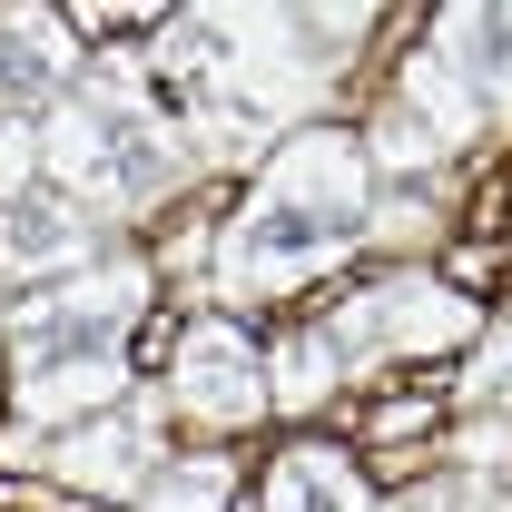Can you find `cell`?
Segmentation results:
<instances>
[{
    "mask_svg": "<svg viewBox=\"0 0 512 512\" xmlns=\"http://www.w3.org/2000/svg\"><path fill=\"white\" fill-rule=\"evenodd\" d=\"M375 40V10H178L148 30L138 79L168 109V128L188 138L197 168H266L296 128H316V109L345 89L355 50Z\"/></svg>",
    "mask_w": 512,
    "mask_h": 512,
    "instance_id": "cell-1",
    "label": "cell"
},
{
    "mask_svg": "<svg viewBox=\"0 0 512 512\" xmlns=\"http://www.w3.org/2000/svg\"><path fill=\"white\" fill-rule=\"evenodd\" d=\"M375 158H365V128H296L266 168L247 178V197L217 217L207 237V306L237 316V306H276L296 286L335 276L345 256L375 247Z\"/></svg>",
    "mask_w": 512,
    "mask_h": 512,
    "instance_id": "cell-2",
    "label": "cell"
},
{
    "mask_svg": "<svg viewBox=\"0 0 512 512\" xmlns=\"http://www.w3.org/2000/svg\"><path fill=\"white\" fill-rule=\"evenodd\" d=\"M148 316V256L109 247L79 276H50L10 306L0 365H10V404L20 434H60L79 414H109L128 384V335Z\"/></svg>",
    "mask_w": 512,
    "mask_h": 512,
    "instance_id": "cell-3",
    "label": "cell"
},
{
    "mask_svg": "<svg viewBox=\"0 0 512 512\" xmlns=\"http://www.w3.org/2000/svg\"><path fill=\"white\" fill-rule=\"evenodd\" d=\"M40 168L60 178L89 217H148L197 178L188 138L168 128V109L148 99L138 60H89V79L60 99V119L40 128Z\"/></svg>",
    "mask_w": 512,
    "mask_h": 512,
    "instance_id": "cell-4",
    "label": "cell"
},
{
    "mask_svg": "<svg viewBox=\"0 0 512 512\" xmlns=\"http://www.w3.org/2000/svg\"><path fill=\"white\" fill-rule=\"evenodd\" d=\"M473 335H483V306H473L463 286L394 266V276H375V286L335 296L316 325H296V335L266 355V384H276V404H286V414H306V404H325L335 384H365L375 365L453 355V345H473Z\"/></svg>",
    "mask_w": 512,
    "mask_h": 512,
    "instance_id": "cell-5",
    "label": "cell"
},
{
    "mask_svg": "<svg viewBox=\"0 0 512 512\" xmlns=\"http://www.w3.org/2000/svg\"><path fill=\"white\" fill-rule=\"evenodd\" d=\"M10 463L60 483L79 503H119V493H148L158 463H168V394H138V404H109V414H79L60 434H20L10 424Z\"/></svg>",
    "mask_w": 512,
    "mask_h": 512,
    "instance_id": "cell-6",
    "label": "cell"
},
{
    "mask_svg": "<svg viewBox=\"0 0 512 512\" xmlns=\"http://www.w3.org/2000/svg\"><path fill=\"white\" fill-rule=\"evenodd\" d=\"M158 394H168V414L217 424V434H237V424H256V414H276L266 355H256V335H247L237 316H197V325H178Z\"/></svg>",
    "mask_w": 512,
    "mask_h": 512,
    "instance_id": "cell-7",
    "label": "cell"
},
{
    "mask_svg": "<svg viewBox=\"0 0 512 512\" xmlns=\"http://www.w3.org/2000/svg\"><path fill=\"white\" fill-rule=\"evenodd\" d=\"M109 247H119V237H109V217H89V207H79L50 168H40L20 197H0V266H10L20 286L79 276V266H99Z\"/></svg>",
    "mask_w": 512,
    "mask_h": 512,
    "instance_id": "cell-8",
    "label": "cell"
},
{
    "mask_svg": "<svg viewBox=\"0 0 512 512\" xmlns=\"http://www.w3.org/2000/svg\"><path fill=\"white\" fill-rule=\"evenodd\" d=\"M79 79H89V60L69 50L60 10H0V128L40 138Z\"/></svg>",
    "mask_w": 512,
    "mask_h": 512,
    "instance_id": "cell-9",
    "label": "cell"
},
{
    "mask_svg": "<svg viewBox=\"0 0 512 512\" xmlns=\"http://www.w3.org/2000/svg\"><path fill=\"white\" fill-rule=\"evenodd\" d=\"M424 60L453 79V99L483 128H512V0H463L434 20Z\"/></svg>",
    "mask_w": 512,
    "mask_h": 512,
    "instance_id": "cell-10",
    "label": "cell"
},
{
    "mask_svg": "<svg viewBox=\"0 0 512 512\" xmlns=\"http://www.w3.org/2000/svg\"><path fill=\"white\" fill-rule=\"evenodd\" d=\"M266 512H375V493L335 444H286L266 473Z\"/></svg>",
    "mask_w": 512,
    "mask_h": 512,
    "instance_id": "cell-11",
    "label": "cell"
},
{
    "mask_svg": "<svg viewBox=\"0 0 512 512\" xmlns=\"http://www.w3.org/2000/svg\"><path fill=\"white\" fill-rule=\"evenodd\" d=\"M375 512H512V453H453L444 473H424Z\"/></svg>",
    "mask_w": 512,
    "mask_h": 512,
    "instance_id": "cell-12",
    "label": "cell"
},
{
    "mask_svg": "<svg viewBox=\"0 0 512 512\" xmlns=\"http://www.w3.org/2000/svg\"><path fill=\"white\" fill-rule=\"evenodd\" d=\"M237 503V463L227 453H178L158 463V483L138 493V512H227Z\"/></svg>",
    "mask_w": 512,
    "mask_h": 512,
    "instance_id": "cell-13",
    "label": "cell"
},
{
    "mask_svg": "<svg viewBox=\"0 0 512 512\" xmlns=\"http://www.w3.org/2000/svg\"><path fill=\"white\" fill-rule=\"evenodd\" d=\"M463 404H483V414H512V316L483 335V365H473V384H463Z\"/></svg>",
    "mask_w": 512,
    "mask_h": 512,
    "instance_id": "cell-14",
    "label": "cell"
},
{
    "mask_svg": "<svg viewBox=\"0 0 512 512\" xmlns=\"http://www.w3.org/2000/svg\"><path fill=\"white\" fill-rule=\"evenodd\" d=\"M0 335H10V316H0Z\"/></svg>",
    "mask_w": 512,
    "mask_h": 512,
    "instance_id": "cell-15",
    "label": "cell"
}]
</instances>
